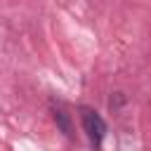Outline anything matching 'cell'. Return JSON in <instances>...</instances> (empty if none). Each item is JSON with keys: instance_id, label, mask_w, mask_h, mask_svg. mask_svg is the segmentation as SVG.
Returning a JSON list of instances; mask_svg holds the SVG:
<instances>
[{"instance_id": "cell-1", "label": "cell", "mask_w": 151, "mask_h": 151, "mask_svg": "<svg viewBox=\"0 0 151 151\" xmlns=\"http://www.w3.org/2000/svg\"><path fill=\"white\" fill-rule=\"evenodd\" d=\"M80 123H83V130H85L92 149L99 151V149H101V142H104V137H106V123H104V118H101L94 109L80 106Z\"/></svg>"}, {"instance_id": "cell-2", "label": "cell", "mask_w": 151, "mask_h": 151, "mask_svg": "<svg viewBox=\"0 0 151 151\" xmlns=\"http://www.w3.org/2000/svg\"><path fill=\"white\" fill-rule=\"evenodd\" d=\"M52 118L57 123V127L66 134V137H73V123H71V116L64 106H52Z\"/></svg>"}]
</instances>
